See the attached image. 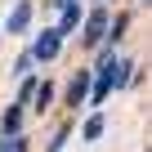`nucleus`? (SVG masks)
Here are the masks:
<instances>
[{
  "label": "nucleus",
  "mask_w": 152,
  "mask_h": 152,
  "mask_svg": "<svg viewBox=\"0 0 152 152\" xmlns=\"http://www.w3.org/2000/svg\"><path fill=\"white\" fill-rule=\"evenodd\" d=\"M58 45H63V36H58L54 27H45V31L36 36V45H31V58H40V63H49V58L58 54Z\"/></svg>",
  "instance_id": "1"
},
{
  "label": "nucleus",
  "mask_w": 152,
  "mask_h": 152,
  "mask_svg": "<svg viewBox=\"0 0 152 152\" xmlns=\"http://www.w3.org/2000/svg\"><path fill=\"white\" fill-rule=\"evenodd\" d=\"M81 23H85V31H81V36H85V45H99V40H103V31H107V14H103V9H94V14H90V18H81Z\"/></svg>",
  "instance_id": "2"
},
{
  "label": "nucleus",
  "mask_w": 152,
  "mask_h": 152,
  "mask_svg": "<svg viewBox=\"0 0 152 152\" xmlns=\"http://www.w3.org/2000/svg\"><path fill=\"white\" fill-rule=\"evenodd\" d=\"M81 18H85V9H81V0H72V5H63V23L54 27L58 36H72L76 27H81Z\"/></svg>",
  "instance_id": "3"
},
{
  "label": "nucleus",
  "mask_w": 152,
  "mask_h": 152,
  "mask_svg": "<svg viewBox=\"0 0 152 152\" xmlns=\"http://www.w3.org/2000/svg\"><path fill=\"white\" fill-rule=\"evenodd\" d=\"M85 99H90V72H76V76H72V85H67V103H72V107H81Z\"/></svg>",
  "instance_id": "4"
},
{
  "label": "nucleus",
  "mask_w": 152,
  "mask_h": 152,
  "mask_svg": "<svg viewBox=\"0 0 152 152\" xmlns=\"http://www.w3.org/2000/svg\"><path fill=\"white\" fill-rule=\"evenodd\" d=\"M27 23H31V5H27V0H23V5H14L9 9V23H5V31H27Z\"/></svg>",
  "instance_id": "5"
},
{
  "label": "nucleus",
  "mask_w": 152,
  "mask_h": 152,
  "mask_svg": "<svg viewBox=\"0 0 152 152\" xmlns=\"http://www.w3.org/2000/svg\"><path fill=\"white\" fill-rule=\"evenodd\" d=\"M0 152H27V139L23 134H5L0 139Z\"/></svg>",
  "instance_id": "6"
},
{
  "label": "nucleus",
  "mask_w": 152,
  "mask_h": 152,
  "mask_svg": "<svg viewBox=\"0 0 152 152\" xmlns=\"http://www.w3.org/2000/svg\"><path fill=\"white\" fill-rule=\"evenodd\" d=\"M49 99H54V85H49V81H40V85H36V94H31V103H36V107H45Z\"/></svg>",
  "instance_id": "7"
},
{
  "label": "nucleus",
  "mask_w": 152,
  "mask_h": 152,
  "mask_svg": "<svg viewBox=\"0 0 152 152\" xmlns=\"http://www.w3.org/2000/svg\"><path fill=\"white\" fill-rule=\"evenodd\" d=\"M81 139H103V116H90L85 130H81Z\"/></svg>",
  "instance_id": "8"
},
{
  "label": "nucleus",
  "mask_w": 152,
  "mask_h": 152,
  "mask_svg": "<svg viewBox=\"0 0 152 152\" xmlns=\"http://www.w3.org/2000/svg\"><path fill=\"white\" fill-rule=\"evenodd\" d=\"M31 94H36V81L27 76V81H23V90H18V103H31Z\"/></svg>",
  "instance_id": "9"
},
{
  "label": "nucleus",
  "mask_w": 152,
  "mask_h": 152,
  "mask_svg": "<svg viewBox=\"0 0 152 152\" xmlns=\"http://www.w3.org/2000/svg\"><path fill=\"white\" fill-rule=\"evenodd\" d=\"M31 63H36V58H31V54H23V58L14 63V72H18V76H27V67H31Z\"/></svg>",
  "instance_id": "10"
},
{
  "label": "nucleus",
  "mask_w": 152,
  "mask_h": 152,
  "mask_svg": "<svg viewBox=\"0 0 152 152\" xmlns=\"http://www.w3.org/2000/svg\"><path fill=\"white\" fill-rule=\"evenodd\" d=\"M54 5H72V0H54Z\"/></svg>",
  "instance_id": "11"
},
{
  "label": "nucleus",
  "mask_w": 152,
  "mask_h": 152,
  "mask_svg": "<svg viewBox=\"0 0 152 152\" xmlns=\"http://www.w3.org/2000/svg\"><path fill=\"white\" fill-rule=\"evenodd\" d=\"M0 139H5V134H0Z\"/></svg>",
  "instance_id": "12"
}]
</instances>
